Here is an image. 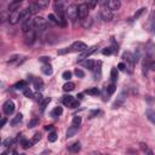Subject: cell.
<instances>
[{"label": "cell", "instance_id": "cell-39", "mask_svg": "<svg viewBox=\"0 0 155 155\" xmlns=\"http://www.w3.org/2000/svg\"><path fill=\"white\" fill-rule=\"evenodd\" d=\"M29 10H30V12H32V13H35V12H38L40 9L38 8V6L35 5V3H34V4H32V5L29 6Z\"/></svg>", "mask_w": 155, "mask_h": 155}, {"label": "cell", "instance_id": "cell-27", "mask_svg": "<svg viewBox=\"0 0 155 155\" xmlns=\"http://www.w3.org/2000/svg\"><path fill=\"white\" fill-rule=\"evenodd\" d=\"M110 79H112L113 83H115L118 80V69L116 68H112V70H110Z\"/></svg>", "mask_w": 155, "mask_h": 155}, {"label": "cell", "instance_id": "cell-43", "mask_svg": "<svg viewBox=\"0 0 155 155\" xmlns=\"http://www.w3.org/2000/svg\"><path fill=\"white\" fill-rule=\"evenodd\" d=\"M72 50L68 49V48H65V49H62V50H58V55H64V53H68L70 52Z\"/></svg>", "mask_w": 155, "mask_h": 155}, {"label": "cell", "instance_id": "cell-29", "mask_svg": "<svg viewBox=\"0 0 155 155\" xmlns=\"http://www.w3.org/2000/svg\"><path fill=\"white\" fill-rule=\"evenodd\" d=\"M40 139H41V134H40V133H35V134H34V137H33V138L29 141V142H30V147H32L33 144L38 143Z\"/></svg>", "mask_w": 155, "mask_h": 155}, {"label": "cell", "instance_id": "cell-12", "mask_svg": "<svg viewBox=\"0 0 155 155\" xmlns=\"http://www.w3.org/2000/svg\"><path fill=\"white\" fill-rule=\"evenodd\" d=\"M123 58H124V61H126L127 63H132V64L136 63V59H134V55H132V53L129 52V51H126V52L123 53Z\"/></svg>", "mask_w": 155, "mask_h": 155}, {"label": "cell", "instance_id": "cell-3", "mask_svg": "<svg viewBox=\"0 0 155 155\" xmlns=\"http://www.w3.org/2000/svg\"><path fill=\"white\" fill-rule=\"evenodd\" d=\"M101 17H102V19L104 22H109V21H112V19H113V11L109 10L104 5L102 8V10H101Z\"/></svg>", "mask_w": 155, "mask_h": 155}, {"label": "cell", "instance_id": "cell-14", "mask_svg": "<svg viewBox=\"0 0 155 155\" xmlns=\"http://www.w3.org/2000/svg\"><path fill=\"white\" fill-rule=\"evenodd\" d=\"M33 27H34V21H33V19H29V21H27L22 24V30L24 33H28L29 30L33 29Z\"/></svg>", "mask_w": 155, "mask_h": 155}, {"label": "cell", "instance_id": "cell-52", "mask_svg": "<svg viewBox=\"0 0 155 155\" xmlns=\"http://www.w3.org/2000/svg\"><path fill=\"white\" fill-rule=\"evenodd\" d=\"M5 123H6V119H3V120H1V125H0V126H4Z\"/></svg>", "mask_w": 155, "mask_h": 155}, {"label": "cell", "instance_id": "cell-45", "mask_svg": "<svg viewBox=\"0 0 155 155\" xmlns=\"http://www.w3.org/2000/svg\"><path fill=\"white\" fill-rule=\"evenodd\" d=\"M118 69L119 70H126V65H125V63H123V62H121V63H119V65H118Z\"/></svg>", "mask_w": 155, "mask_h": 155}, {"label": "cell", "instance_id": "cell-36", "mask_svg": "<svg viewBox=\"0 0 155 155\" xmlns=\"http://www.w3.org/2000/svg\"><path fill=\"white\" fill-rule=\"evenodd\" d=\"M38 123H39V119H37V118H34V119H32L30 121H29V124H28V127H35L37 125H38Z\"/></svg>", "mask_w": 155, "mask_h": 155}, {"label": "cell", "instance_id": "cell-50", "mask_svg": "<svg viewBox=\"0 0 155 155\" xmlns=\"http://www.w3.org/2000/svg\"><path fill=\"white\" fill-rule=\"evenodd\" d=\"M45 130H48V131H49V130H52V126H51V125H48V126H45Z\"/></svg>", "mask_w": 155, "mask_h": 155}, {"label": "cell", "instance_id": "cell-31", "mask_svg": "<svg viewBox=\"0 0 155 155\" xmlns=\"http://www.w3.org/2000/svg\"><path fill=\"white\" fill-rule=\"evenodd\" d=\"M115 91H116V86L114 85V84H110L109 86L107 87V92L109 93V95H113V93L115 92Z\"/></svg>", "mask_w": 155, "mask_h": 155}, {"label": "cell", "instance_id": "cell-16", "mask_svg": "<svg viewBox=\"0 0 155 155\" xmlns=\"http://www.w3.org/2000/svg\"><path fill=\"white\" fill-rule=\"evenodd\" d=\"M81 64L85 67V68H89V69H93L95 68V65L97 64L95 61H91V59H86V61H81Z\"/></svg>", "mask_w": 155, "mask_h": 155}, {"label": "cell", "instance_id": "cell-11", "mask_svg": "<svg viewBox=\"0 0 155 155\" xmlns=\"http://www.w3.org/2000/svg\"><path fill=\"white\" fill-rule=\"evenodd\" d=\"M33 21H34V25L38 27V28L41 29V30H44L46 28V25H48V24H46V21L43 17H35Z\"/></svg>", "mask_w": 155, "mask_h": 155}, {"label": "cell", "instance_id": "cell-8", "mask_svg": "<svg viewBox=\"0 0 155 155\" xmlns=\"http://www.w3.org/2000/svg\"><path fill=\"white\" fill-rule=\"evenodd\" d=\"M72 51H86L87 50V45L83 41H75L73 45H72V48H70Z\"/></svg>", "mask_w": 155, "mask_h": 155}, {"label": "cell", "instance_id": "cell-40", "mask_svg": "<svg viewBox=\"0 0 155 155\" xmlns=\"http://www.w3.org/2000/svg\"><path fill=\"white\" fill-rule=\"evenodd\" d=\"M74 73H75V75H76L78 78H84V76H85V73H84L81 69H78V68H76Z\"/></svg>", "mask_w": 155, "mask_h": 155}, {"label": "cell", "instance_id": "cell-17", "mask_svg": "<svg viewBox=\"0 0 155 155\" xmlns=\"http://www.w3.org/2000/svg\"><path fill=\"white\" fill-rule=\"evenodd\" d=\"M81 25L84 27L85 29H89L90 27L92 25V18L89 16V17H86V18L81 19Z\"/></svg>", "mask_w": 155, "mask_h": 155}, {"label": "cell", "instance_id": "cell-4", "mask_svg": "<svg viewBox=\"0 0 155 155\" xmlns=\"http://www.w3.org/2000/svg\"><path fill=\"white\" fill-rule=\"evenodd\" d=\"M62 103L69 108H78L79 107V102L74 99V97H72V96H64L62 99Z\"/></svg>", "mask_w": 155, "mask_h": 155}, {"label": "cell", "instance_id": "cell-38", "mask_svg": "<svg viewBox=\"0 0 155 155\" xmlns=\"http://www.w3.org/2000/svg\"><path fill=\"white\" fill-rule=\"evenodd\" d=\"M62 78H63L64 80H70V79H72V73H70L69 70L64 72V73L62 74Z\"/></svg>", "mask_w": 155, "mask_h": 155}, {"label": "cell", "instance_id": "cell-46", "mask_svg": "<svg viewBox=\"0 0 155 155\" xmlns=\"http://www.w3.org/2000/svg\"><path fill=\"white\" fill-rule=\"evenodd\" d=\"M40 61H41V62H44V63H48V64H49V62H50V57L44 56V57L40 58Z\"/></svg>", "mask_w": 155, "mask_h": 155}, {"label": "cell", "instance_id": "cell-23", "mask_svg": "<svg viewBox=\"0 0 155 155\" xmlns=\"http://www.w3.org/2000/svg\"><path fill=\"white\" fill-rule=\"evenodd\" d=\"M35 5L39 9H44V8H46V6H49V1L48 0H37Z\"/></svg>", "mask_w": 155, "mask_h": 155}, {"label": "cell", "instance_id": "cell-22", "mask_svg": "<svg viewBox=\"0 0 155 155\" xmlns=\"http://www.w3.org/2000/svg\"><path fill=\"white\" fill-rule=\"evenodd\" d=\"M86 95H90V96H97L99 93V90L97 89V87H92V89H87L85 91Z\"/></svg>", "mask_w": 155, "mask_h": 155}, {"label": "cell", "instance_id": "cell-6", "mask_svg": "<svg viewBox=\"0 0 155 155\" xmlns=\"http://www.w3.org/2000/svg\"><path fill=\"white\" fill-rule=\"evenodd\" d=\"M18 21H21V11L16 10L10 13V17H9V22L10 24H16L18 23Z\"/></svg>", "mask_w": 155, "mask_h": 155}, {"label": "cell", "instance_id": "cell-49", "mask_svg": "<svg viewBox=\"0 0 155 155\" xmlns=\"http://www.w3.org/2000/svg\"><path fill=\"white\" fill-rule=\"evenodd\" d=\"M144 153H145V155H154V153H153V152L149 149V148H148V149H147Z\"/></svg>", "mask_w": 155, "mask_h": 155}, {"label": "cell", "instance_id": "cell-32", "mask_svg": "<svg viewBox=\"0 0 155 155\" xmlns=\"http://www.w3.org/2000/svg\"><path fill=\"white\" fill-rule=\"evenodd\" d=\"M80 124H81V118H80V116H74V119H73V126L79 127Z\"/></svg>", "mask_w": 155, "mask_h": 155}, {"label": "cell", "instance_id": "cell-51", "mask_svg": "<svg viewBox=\"0 0 155 155\" xmlns=\"http://www.w3.org/2000/svg\"><path fill=\"white\" fill-rule=\"evenodd\" d=\"M150 68H152L153 70H155V62H153V63L150 64Z\"/></svg>", "mask_w": 155, "mask_h": 155}, {"label": "cell", "instance_id": "cell-2", "mask_svg": "<svg viewBox=\"0 0 155 155\" xmlns=\"http://www.w3.org/2000/svg\"><path fill=\"white\" fill-rule=\"evenodd\" d=\"M89 11H90V9H89V6H87L86 3L80 4L78 6V15H79L80 21L84 19V18H86V17H89Z\"/></svg>", "mask_w": 155, "mask_h": 155}, {"label": "cell", "instance_id": "cell-1", "mask_svg": "<svg viewBox=\"0 0 155 155\" xmlns=\"http://www.w3.org/2000/svg\"><path fill=\"white\" fill-rule=\"evenodd\" d=\"M65 13H67V16H68V18L74 23L79 17V15H78V6L75 4L68 5V8L65 9Z\"/></svg>", "mask_w": 155, "mask_h": 155}, {"label": "cell", "instance_id": "cell-21", "mask_svg": "<svg viewBox=\"0 0 155 155\" xmlns=\"http://www.w3.org/2000/svg\"><path fill=\"white\" fill-rule=\"evenodd\" d=\"M78 132V127H75V126H70L69 129H68V131H67V137L68 138H70V137H73L74 134H75Z\"/></svg>", "mask_w": 155, "mask_h": 155}, {"label": "cell", "instance_id": "cell-15", "mask_svg": "<svg viewBox=\"0 0 155 155\" xmlns=\"http://www.w3.org/2000/svg\"><path fill=\"white\" fill-rule=\"evenodd\" d=\"M33 85H34V87L38 91L44 89V81L40 78H34V80H33Z\"/></svg>", "mask_w": 155, "mask_h": 155}, {"label": "cell", "instance_id": "cell-37", "mask_svg": "<svg viewBox=\"0 0 155 155\" xmlns=\"http://www.w3.org/2000/svg\"><path fill=\"white\" fill-rule=\"evenodd\" d=\"M49 21L52 22V23H55V24H58V19H57V17L55 15H53V13H50L49 15Z\"/></svg>", "mask_w": 155, "mask_h": 155}, {"label": "cell", "instance_id": "cell-7", "mask_svg": "<svg viewBox=\"0 0 155 155\" xmlns=\"http://www.w3.org/2000/svg\"><path fill=\"white\" fill-rule=\"evenodd\" d=\"M35 39H37V35H35V32L34 30H29L28 33H25V37H24V41L27 45H32L33 43L35 41Z\"/></svg>", "mask_w": 155, "mask_h": 155}, {"label": "cell", "instance_id": "cell-30", "mask_svg": "<svg viewBox=\"0 0 155 155\" xmlns=\"http://www.w3.org/2000/svg\"><path fill=\"white\" fill-rule=\"evenodd\" d=\"M19 5H21V1H15V3H12V4H10V6H9V10H11V12L16 11V10H18L17 8H19Z\"/></svg>", "mask_w": 155, "mask_h": 155}, {"label": "cell", "instance_id": "cell-13", "mask_svg": "<svg viewBox=\"0 0 155 155\" xmlns=\"http://www.w3.org/2000/svg\"><path fill=\"white\" fill-rule=\"evenodd\" d=\"M145 115L148 118V120L150 121L152 124L155 125V109H152V108H148L145 110Z\"/></svg>", "mask_w": 155, "mask_h": 155}, {"label": "cell", "instance_id": "cell-20", "mask_svg": "<svg viewBox=\"0 0 155 155\" xmlns=\"http://www.w3.org/2000/svg\"><path fill=\"white\" fill-rule=\"evenodd\" d=\"M74 87H75L74 83L68 81V83H65V84L63 85V90H64L65 92H70V91H73V90H74Z\"/></svg>", "mask_w": 155, "mask_h": 155}, {"label": "cell", "instance_id": "cell-35", "mask_svg": "<svg viewBox=\"0 0 155 155\" xmlns=\"http://www.w3.org/2000/svg\"><path fill=\"white\" fill-rule=\"evenodd\" d=\"M144 10H145L144 8L139 9V10H138V11H137V12H136V13H134V15H133V17H132V21H134V19H137V18H138V17H139V16H141V15H142V13L144 12Z\"/></svg>", "mask_w": 155, "mask_h": 155}, {"label": "cell", "instance_id": "cell-28", "mask_svg": "<svg viewBox=\"0 0 155 155\" xmlns=\"http://www.w3.org/2000/svg\"><path fill=\"white\" fill-rule=\"evenodd\" d=\"M63 113V109H62V107H56L55 109L52 110V113H51V115L52 116H59L61 114Z\"/></svg>", "mask_w": 155, "mask_h": 155}, {"label": "cell", "instance_id": "cell-48", "mask_svg": "<svg viewBox=\"0 0 155 155\" xmlns=\"http://www.w3.org/2000/svg\"><path fill=\"white\" fill-rule=\"evenodd\" d=\"M141 148H142V150H143V152H145V150L148 149V145L144 144V143H141Z\"/></svg>", "mask_w": 155, "mask_h": 155}, {"label": "cell", "instance_id": "cell-9", "mask_svg": "<svg viewBox=\"0 0 155 155\" xmlns=\"http://www.w3.org/2000/svg\"><path fill=\"white\" fill-rule=\"evenodd\" d=\"M97 49H98L97 46H92V48L87 49L86 51H84V52L81 53V55H80V57H79V61H80V62H81L83 59H87V57H90L93 52H96V51H97Z\"/></svg>", "mask_w": 155, "mask_h": 155}, {"label": "cell", "instance_id": "cell-19", "mask_svg": "<svg viewBox=\"0 0 155 155\" xmlns=\"http://www.w3.org/2000/svg\"><path fill=\"white\" fill-rule=\"evenodd\" d=\"M41 72L45 74V75H51L52 74V67L50 64H44L43 68H41Z\"/></svg>", "mask_w": 155, "mask_h": 155}, {"label": "cell", "instance_id": "cell-5", "mask_svg": "<svg viewBox=\"0 0 155 155\" xmlns=\"http://www.w3.org/2000/svg\"><path fill=\"white\" fill-rule=\"evenodd\" d=\"M13 110H15V103L12 102V101H6V102L4 103L3 105V112L5 115H11V114L13 113Z\"/></svg>", "mask_w": 155, "mask_h": 155}, {"label": "cell", "instance_id": "cell-33", "mask_svg": "<svg viewBox=\"0 0 155 155\" xmlns=\"http://www.w3.org/2000/svg\"><path fill=\"white\" fill-rule=\"evenodd\" d=\"M33 97H34V99L37 101V102H39V103H41V102H43V101L45 99V98H43V96H41V93H39V92L34 93V95H33Z\"/></svg>", "mask_w": 155, "mask_h": 155}, {"label": "cell", "instance_id": "cell-34", "mask_svg": "<svg viewBox=\"0 0 155 155\" xmlns=\"http://www.w3.org/2000/svg\"><path fill=\"white\" fill-rule=\"evenodd\" d=\"M48 138H49V142H55V141L57 139V133L55 131H52L48 136Z\"/></svg>", "mask_w": 155, "mask_h": 155}, {"label": "cell", "instance_id": "cell-25", "mask_svg": "<svg viewBox=\"0 0 155 155\" xmlns=\"http://www.w3.org/2000/svg\"><path fill=\"white\" fill-rule=\"evenodd\" d=\"M22 119H23V115L22 114H17V115L13 118V120L11 121V125L12 126H15V125H17V124H19L22 121Z\"/></svg>", "mask_w": 155, "mask_h": 155}, {"label": "cell", "instance_id": "cell-56", "mask_svg": "<svg viewBox=\"0 0 155 155\" xmlns=\"http://www.w3.org/2000/svg\"><path fill=\"white\" fill-rule=\"evenodd\" d=\"M154 81H155V79H154Z\"/></svg>", "mask_w": 155, "mask_h": 155}, {"label": "cell", "instance_id": "cell-42", "mask_svg": "<svg viewBox=\"0 0 155 155\" xmlns=\"http://www.w3.org/2000/svg\"><path fill=\"white\" fill-rule=\"evenodd\" d=\"M113 52V50H112V48H105L103 51H102V53L103 55H105V56H108V55H110V53Z\"/></svg>", "mask_w": 155, "mask_h": 155}, {"label": "cell", "instance_id": "cell-47", "mask_svg": "<svg viewBox=\"0 0 155 155\" xmlns=\"http://www.w3.org/2000/svg\"><path fill=\"white\" fill-rule=\"evenodd\" d=\"M87 6H89V9H93L95 6L97 5V1H92V3H86Z\"/></svg>", "mask_w": 155, "mask_h": 155}, {"label": "cell", "instance_id": "cell-54", "mask_svg": "<svg viewBox=\"0 0 155 155\" xmlns=\"http://www.w3.org/2000/svg\"><path fill=\"white\" fill-rule=\"evenodd\" d=\"M153 29H154V33H155V22L153 23Z\"/></svg>", "mask_w": 155, "mask_h": 155}, {"label": "cell", "instance_id": "cell-26", "mask_svg": "<svg viewBox=\"0 0 155 155\" xmlns=\"http://www.w3.org/2000/svg\"><path fill=\"white\" fill-rule=\"evenodd\" d=\"M50 102H51V98H50V97H48V98H45L41 103H40V109H41V112H44V110L46 109V107L49 105V103H50Z\"/></svg>", "mask_w": 155, "mask_h": 155}, {"label": "cell", "instance_id": "cell-55", "mask_svg": "<svg viewBox=\"0 0 155 155\" xmlns=\"http://www.w3.org/2000/svg\"><path fill=\"white\" fill-rule=\"evenodd\" d=\"M21 155H25V154H21Z\"/></svg>", "mask_w": 155, "mask_h": 155}, {"label": "cell", "instance_id": "cell-24", "mask_svg": "<svg viewBox=\"0 0 155 155\" xmlns=\"http://www.w3.org/2000/svg\"><path fill=\"white\" fill-rule=\"evenodd\" d=\"M25 86H27V81H24V80H21V81L16 83L13 87H15V89H17V90H24Z\"/></svg>", "mask_w": 155, "mask_h": 155}, {"label": "cell", "instance_id": "cell-18", "mask_svg": "<svg viewBox=\"0 0 155 155\" xmlns=\"http://www.w3.org/2000/svg\"><path fill=\"white\" fill-rule=\"evenodd\" d=\"M80 149H81V145H80L79 142H75L72 145H69V152H72V153H79Z\"/></svg>", "mask_w": 155, "mask_h": 155}, {"label": "cell", "instance_id": "cell-53", "mask_svg": "<svg viewBox=\"0 0 155 155\" xmlns=\"http://www.w3.org/2000/svg\"><path fill=\"white\" fill-rule=\"evenodd\" d=\"M12 155H21V154H18L16 150H13V152H12Z\"/></svg>", "mask_w": 155, "mask_h": 155}, {"label": "cell", "instance_id": "cell-10", "mask_svg": "<svg viewBox=\"0 0 155 155\" xmlns=\"http://www.w3.org/2000/svg\"><path fill=\"white\" fill-rule=\"evenodd\" d=\"M104 5H105L109 10H112V11L119 10V9H120V6H121V4H120L119 0H109V1H107Z\"/></svg>", "mask_w": 155, "mask_h": 155}, {"label": "cell", "instance_id": "cell-41", "mask_svg": "<svg viewBox=\"0 0 155 155\" xmlns=\"http://www.w3.org/2000/svg\"><path fill=\"white\" fill-rule=\"evenodd\" d=\"M23 95H24L25 97H28V98L33 97V93H32V91H30L29 89H24V90H23Z\"/></svg>", "mask_w": 155, "mask_h": 155}, {"label": "cell", "instance_id": "cell-44", "mask_svg": "<svg viewBox=\"0 0 155 155\" xmlns=\"http://www.w3.org/2000/svg\"><path fill=\"white\" fill-rule=\"evenodd\" d=\"M18 58H19V56H18V55H13V56H11V57H10V59L8 61V63H12V62H15V61H16V59H18Z\"/></svg>", "mask_w": 155, "mask_h": 155}]
</instances>
